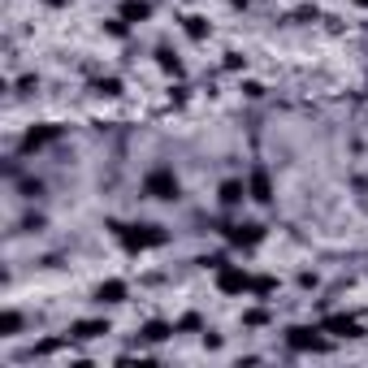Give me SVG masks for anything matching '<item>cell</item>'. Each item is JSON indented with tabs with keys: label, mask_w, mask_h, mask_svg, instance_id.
<instances>
[{
	"label": "cell",
	"mask_w": 368,
	"mask_h": 368,
	"mask_svg": "<svg viewBox=\"0 0 368 368\" xmlns=\"http://www.w3.org/2000/svg\"><path fill=\"white\" fill-rule=\"evenodd\" d=\"M351 5H360V9H368V0H351Z\"/></svg>",
	"instance_id": "obj_25"
},
{
	"label": "cell",
	"mask_w": 368,
	"mask_h": 368,
	"mask_svg": "<svg viewBox=\"0 0 368 368\" xmlns=\"http://www.w3.org/2000/svg\"><path fill=\"white\" fill-rule=\"evenodd\" d=\"M264 321H269V312H264V308H251V312H243V325H264Z\"/></svg>",
	"instance_id": "obj_22"
},
{
	"label": "cell",
	"mask_w": 368,
	"mask_h": 368,
	"mask_svg": "<svg viewBox=\"0 0 368 368\" xmlns=\"http://www.w3.org/2000/svg\"><path fill=\"white\" fill-rule=\"evenodd\" d=\"M174 333H178V325H174V321H148V325L139 329V338L156 347V343H165V338H174Z\"/></svg>",
	"instance_id": "obj_13"
},
{
	"label": "cell",
	"mask_w": 368,
	"mask_h": 368,
	"mask_svg": "<svg viewBox=\"0 0 368 368\" xmlns=\"http://www.w3.org/2000/svg\"><path fill=\"white\" fill-rule=\"evenodd\" d=\"M156 65H160L165 74H182V61H178L170 48H160V52H156Z\"/></svg>",
	"instance_id": "obj_18"
},
{
	"label": "cell",
	"mask_w": 368,
	"mask_h": 368,
	"mask_svg": "<svg viewBox=\"0 0 368 368\" xmlns=\"http://www.w3.org/2000/svg\"><path fill=\"white\" fill-rule=\"evenodd\" d=\"M321 329L329 333V338H347V343L364 338V325H360L355 316H347V312H338V316H325V321H321Z\"/></svg>",
	"instance_id": "obj_5"
},
{
	"label": "cell",
	"mask_w": 368,
	"mask_h": 368,
	"mask_svg": "<svg viewBox=\"0 0 368 368\" xmlns=\"http://www.w3.org/2000/svg\"><path fill=\"white\" fill-rule=\"evenodd\" d=\"M247 199H251V191H247L243 178H225V182L217 186V204H221V208H243Z\"/></svg>",
	"instance_id": "obj_8"
},
{
	"label": "cell",
	"mask_w": 368,
	"mask_h": 368,
	"mask_svg": "<svg viewBox=\"0 0 368 368\" xmlns=\"http://www.w3.org/2000/svg\"><path fill=\"white\" fill-rule=\"evenodd\" d=\"M105 333H113V325L109 321H74L70 325V338H83V343H91V338H105Z\"/></svg>",
	"instance_id": "obj_11"
},
{
	"label": "cell",
	"mask_w": 368,
	"mask_h": 368,
	"mask_svg": "<svg viewBox=\"0 0 368 368\" xmlns=\"http://www.w3.org/2000/svg\"><path fill=\"white\" fill-rule=\"evenodd\" d=\"M91 87H95V95H105V100H117L121 95V78H95Z\"/></svg>",
	"instance_id": "obj_17"
},
{
	"label": "cell",
	"mask_w": 368,
	"mask_h": 368,
	"mask_svg": "<svg viewBox=\"0 0 368 368\" xmlns=\"http://www.w3.org/2000/svg\"><path fill=\"white\" fill-rule=\"evenodd\" d=\"M247 191H251L256 204H273V182H269V170H260V165H256V170L247 174Z\"/></svg>",
	"instance_id": "obj_9"
},
{
	"label": "cell",
	"mask_w": 368,
	"mask_h": 368,
	"mask_svg": "<svg viewBox=\"0 0 368 368\" xmlns=\"http://www.w3.org/2000/svg\"><path fill=\"white\" fill-rule=\"evenodd\" d=\"M286 347L295 355H308V351H329V333L321 325H290L286 329Z\"/></svg>",
	"instance_id": "obj_2"
},
{
	"label": "cell",
	"mask_w": 368,
	"mask_h": 368,
	"mask_svg": "<svg viewBox=\"0 0 368 368\" xmlns=\"http://www.w3.org/2000/svg\"><path fill=\"white\" fill-rule=\"evenodd\" d=\"M225 243H230V247H243V251H251L256 243H264V225H256V221L230 225V230H225Z\"/></svg>",
	"instance_id": "obj_6"
},
{
	"label": "cell",
	"mask_w": 368,
	"mask_h": 368,
	"mask_svg": "<svg viewBox=\"0 0 368 368\" xmlns=\"http://www.w3.org/2000/svg\"><path fill=\"white\" fill-rule=\"evenodd\" d=\"M278 290V278H269V273H260V278H251V295L256 299H264V295H273Z\"/></svg>",
	"instance_id": "obj_19"
},
{
	"label": "cell",
	"mask_w": 368,
	"mask_h": 368,
	"mask_svg": "<svg viewBox=\"0 0 368 368\" xmlns=\"http://www.w3.org/2000/svg\"><path fill=\"white\" fill-rule=\"evenodd\" d=\"M18 195L22 199H40L44 195V178H18Z\"/></svg>",
	"instance_id": "obj_16"
},
{
	"label": "cell",
	"mask_w": 368,
	"mask_h": 368,
	"mask_svg": "<svg viewBox=\"0 0 368 368\" xmlns=\"http://www.w3.org/2000/svg\"><path fill=\"white\" fill-rule=\"evenodd\" d=\"M22 230H30V234L44 230V217H40V213H35V217H26V221H22Z\"/></svg>",
	"instance_id": "obj_23"
},
{
	"label": "cell",
	"mask_w": 368,
	"mask_h": 368,
	"mask_svg": "<svg viewBox=\"0 0 368 368\" xmlns=\"http://www.w3.org/2000/svg\"><path fill=\"white\" fill-rule=\"evenodd\" d=\"M105 30H109L113 40H126V35H130V22H126V18H113V22H105Z\"/></svg>",
	"instance_id": "obj_21"
},
{
	"label": "cell",
	"mask_w": 368,
	"mask_h": 368,
	"mask_svg": "<svg viewBox=\"0 0 368 368\" xmlns=\"http://www.w3.org/2000/svg\"><path fill=\"white\" fill-rule=\"evenodd\" d=\"M174 325H178V333H195V329H204V316H199V312H186V316H178Z\"/></svg>",
	"instance_id": "obj_20"
},
{
	"label": "cell",
	"mask_w": 368,
	"mask_h": 368,
	"mask_svg": "<svg viewBox=\"0 0 368 368\" xmlns=\"http://www.w3.org/2000/svg\"><path fill=\"white\" fill-rule=\"evenodd\" d=\"M217 273V290L221 295H251V273L243 269V264H221V269H213Z\"/></svg>",
	"instance_id": "obj_4"
},
{
	"label": "cell",
	"mask_w": 368,
	"mask_h": 368,
	"mask_svg": "<svg viewBox=\"0 0 368 368\" xmlns=\"http://www.w3.org/2000/svg\"><path fill=\"white\" fill-rule=\"evenodd\" d=\"M117 18H126L130 26H139V22H148V18H152V0H121V9H117Z\"/></svg>",
	"instance_id": "obj_12"
},
{
	"label": "cell",
	"mask_w": 368,
	"mask_h": 368,
	"mask_svg": "<svg viewBox=\"0 0 368 368\" xmlns=\"http://www.w3.org/2000/svg\"><path fill=\"white\" fill-rule=\"evenodd\" d=\"M61 135H65V130H61V126H52V121H48V126H30L26 135H22V152H44V148H48V143H57Z\"/></svg>",
	"instance_id": "obj_7"
},
{
	"label": "cell",
	"mask_w": 368,
	"mask_h": 368,
	"mask_svg": "<svg viewBox=\"0 0 368 368\" xmlns=\"http://www.w3.org/2000/svg\"><path fill=\"white\" fill-rule=\"evenodd\" d=\"M230 5H234V9H247V5H251V0H230Z\"/></svg>",
	"instance_id": "obj_24"
},
{
	"label": "cell",
	"mask_w": 368,
	"mask_h": 368,
	"mask_svg": "<svg viewBox=\"0 0 368 368\" xmlns=\"http://www.w3.org/2000/svg\"><path fill=\"white\" fill-rule=\"evenodd\" d=\"M182 30H186V35H191L195 44L213 35V26H208V18H199V13H186V18H182Z\"/></svg>",
	"instance_id": "obj_14"
},
{
	"label": "cell",
	"mask_w": 368,
	"mask_h": 368,
	"mask_svg": "<svg viewBox=\"0 0 368 368\" xmlns=\"http://www.w3.org/2000/svg\"><path fill=\"white\" fill-rule=\"evenodd\" d=\"M126 299H130V286L121 278H105L95 286V304H126Z\"/></svg>",
	"instance_id": "obj_10"
},
{
	"label": "cell",
	"mask_w": 368,
	"mask_h": 368,
	"mask_svg": "<svg viewBox=\"0 0 368 368\" xmlns=\"http://www.w3.org/2000/svg\"><path fill=\"white\" fill-rule=\"evenodd\" d=\"M143 195L148 199H178L182 195V182H178V174L170 170V165H156V170L143 174Z\"/></svg>",
	"instance_id": "obj_3"
},
{
	"label": "cell",
	"mask_w": 368,
	"mask_h": 368,
	"mask_svg": "<svg viewBox=\"0 0 368 368\" xmlns=\"http://www.w3.org/2000/svg\"><path fill=\"white\" fill-rule=\"evenodd\" d=\"M18 333H22V312H5V316H0V338H18Z\"/></svg>",
	"instance_id": "obj_15"
},
{
	"label": "cell",
	"mask_w": 368,
	"mask_h": 368,
	"mask_svg": "<svg viewBox=\"0 0 368 368\" xmlns=\"http://www.w3.org/2000/svg\"><path fill=\"white\" fill-rule=\"evenodd\" d=\"M113 234L121 239L126 251H152V247H160L165 239H170L165 225H152V221H139V225H117L113 221Z\"/></svg>",
	"instance_id": "obj_1"
}]
</instances>
